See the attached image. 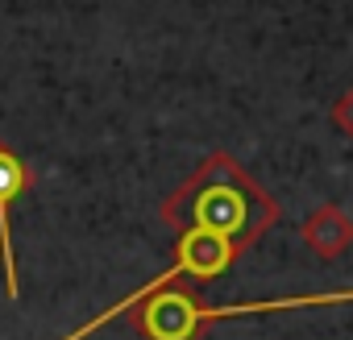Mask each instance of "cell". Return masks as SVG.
I'll list each match as a JSON object with an SVG mask.
<instances>
[{"label": "cell", "instance_id": "cell-1", "mask_svg": "<svg viewBox=\"0 0 353 340\" xmlns=\"http://www.w3.org/2000/svg\"><path fill=\"white\" fill-rule=\"evenodd\" d=\"M170 257H174L170 270L158 274L154 282H145L137 303L129 307L133 311L129 323L145 340H200L216 319H233V315L353 303V286H349V290H312V295H287V299H254V303H233V307H208L196 295V286H183V278L212 282L241 257V249L229 245L225 237H212V233H179Z\"/></svg>", "mask_w": 353, "mask_h": 340}, {"label": "cell", "instance_id": "cell-2", "mask_svg": "<svg viewBox=\"0 0 353 340\" xmlns=\"http://www.w3.org/2000/svg\"><path fill=\"white\" fill-rule=\"evenodd\" d=\"M279 216H283L279 200L225 149H212L158 204V220L174 237L179 233H212L237 249L258 245L279 224Z\"/></svg>", "mask_w": 353, "mask_h": 340}, {"label": "cell", "instance_id": "cell-3", "mask_svg": "<svg viewBox=\"0 0 353 340\" xmlns=\"http://www.w3.org/2000/svg\"><path fill=\"white\" fill-rule=\"evenodd\" d=\"M30 187V162L0 141V270H5V295H21V274H17V245H13V208L21 204Z\"/></svg>", "mask_w": 353, "mask_h": 340}, {"label": "cell", "instance_id": "cell-4", "mask_svg": "<svg viewBox=\"0 0 353 340\" xmlns=\"http://www.w3.org/2000/svg\"><path fill=\"white\" fill-rule=\"evenodd\" d=\"M299 237H303V245L320 262H332V257H341V253L353 249V216L341 204H320L299 224Z\"/></svg>", "mask_w": 353, "mask_h": 340}, {"label": "cell", "instance_id": "cell-5", "mask_svg": "<svg viewBox=\"0 0 353 340\" xmlns=\"http://www.w3.org/2000/svg\"><path fill=\"white\" fill-rule=\"evenodd\" d=\"M328 116H332V125L353 141V87L336 96V104H332V112H328Z\"/></svg>", "mask_w": 353, "mask_h": 340}]
</instances>
